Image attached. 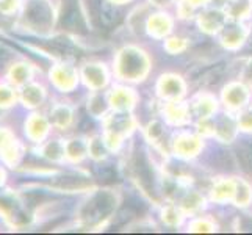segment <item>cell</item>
<instances>
[{"mask_svg": "<svg viewBox=\"0 0 252 235\" xmlns=\"http://www.w3.org/2000/svg\"><path fill=\"white\" fill-rule=\"evenodd\" d=\"M241 155L245 157V163L248 165V168L252 169V144L248 146V147H245V151H243Z\"/></svg>", "mask_w": 252, "mask_h": 235, "instance_id": "obj_1", "label": "cell"}]
</instances>
